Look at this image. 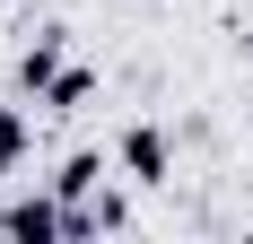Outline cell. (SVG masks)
<instances>
[{"instance_id": "obj_1", "label": "cell", "mask_w": 253, "mask_h": 244, "mask_svg": "<svg viewBox=\"0 0 253 244\" xmlns=\"http://www.w3.org/2000/svg\"><path fill=\"white\" fill-rule=\"evenodd\" d=\"M0 236H18V244H61V236H70V201H61V192L0 201Z\"/></svg>"}, {"instance_id": "obj_2", "label": "cell", "mask_w": 253, "mask_h": 244, "mask_svg": "<svg viewBox=\"0 0 253 244\" xmlns=\"http://www.w3.org/2000/svg\"><path fill=\"white\" fill-rule=\"evenodd\" d=\"M123 166H131V183H166V174H175V157H166V131H157V122H131V131H123Z\"/></svg>"}, {"instance_id": "obj_3", "label": "cell", "mask_w": 253, "mask_h": 244, "mask_svg": "<svg viewBox=\"0 0 253 244\" xmlns=\"http://www.w3.org/2000/svg\"><path fill=\"white\" fill-rule=\"evenodd\" d=\"M18 79H26V96H44L52 79H61V35H44V44L26 52V61H18Z\"/></svg>"}, {"instance_id": "obj_4", "label": "cell", "mask_w": 253, "mask_h": 244, "mask_svg": "<svg viewBox=\"0 0 253 244\" xmlns=\"http://www.w3.org/2000/svg\"><path fill=\"white\" fill-rule=\"evenodd\" d=\"M96 183H105V157H96V148H87V157H70V166L52 174V192H61V201H87Z\"/></svg>"}, {"instance_id": "obj_5", "label": "cell", "mask_w": 253, "mask_h": 244, "mask_svg": "<svg viewBox=\"0 0 253 244\" xmlns=\"http://www.w3.org/2000/svg\"><path fill=\"white\" fill-rule=\"evenodd\" d=\"M87 96H96V70H61V79L44 87V114H79Z\"/></svg>"}, {"instance_id": "obj_6", "label": "cell", "mask_w": 253, "mask_h": 244, "mask_svg": "<svg viewBox=\"0 0 253 244\" xmlns=\"http://www.w3.org/2000/svg\"><path fill=\"white\" fill-rule=\"evenodd\" d=\"M18 157H26V114H18V105H0V183L18 174Z\"/></svg>"}]
</instances>
